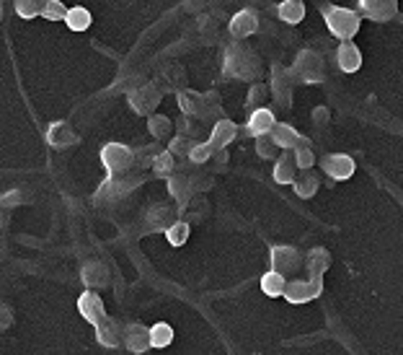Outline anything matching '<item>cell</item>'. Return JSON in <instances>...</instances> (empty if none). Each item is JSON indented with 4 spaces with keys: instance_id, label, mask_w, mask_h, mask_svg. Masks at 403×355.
Masks as SVG:
<instances>
[{
    "instance_id": "1",
    "label": "cell",
    "mask_w": 403,
    "mask_h": 355,
    "mask_svg": "<svg viewBox=\"0 0 403 355\" xmlns=\"http://www.w3.org/2000/svg\"><path fill=\"white\" fill-rule=\"evenodd\" d=\"M222 75L233 81H253L261 75V60L245 44H228L222 60Z\"/></svg>"
},
{
    "instance_id": "2",
    "label": "cell",
    "mask_w": 403,
    "mask_h": 355,
    "mask_svg": "<svg viewBox=\"0 0 403 355\" xmlns=\"http://www.w3.org/2000/svg\"><path fill=\"white\" fill-rule=\"evenodd\" d=\"M324 16H326L328 32H331L333 37H339L341 42L352 39V37L359 32V24H362L359 13L352 8H344V6H328V8H324Z\"/></svg>"
},
{
    "instance_id": "3",
    "label": "cell",
    "mask_w": 403,
    "mask_h": 355,
    "mask_svg": "<svg viewBox=\"0 0 403 355\" xmlns=\"http://www.w3.org/2000/svg\"><path fill=\"white\" fill-rule=\"evenodd\" d=\"M293 75L302 83H321L326 78L324 57L313 52V49H302L293 65Z\"/></svg>"
},
{
    "instance_id": "4",
    "label": "cell",
    "mask_w": 403,
    "mask_h": 355,
    "mask_svg": "<svg viewBox=\"0 0 403 355\" xmlns=\"http://www.w3.org/2000/svg\"><path fill=\"white\" fill-rule=\"evenodd\" d=\"M324 293V275H310L308 280H293L285 285V299L290 304H305Z\"/></svg>"
},
{
    "instance_id": "5",
    "label": "cell",
    "mask_w": 403,
    "mask_h": 355,
    "mask_svg": "<svg viewBox=\"0 0 403 355\" xmlns=\"http://www.w3.org/2000/svg\"><path fill=\"white\" fill-rule=\"evenodd\" d=\"M101 163L109 174H129L134 163V154L122 143H109L101 151Z\"/></svg>"
},
{
    "instance_id": "6",
    "label": "cell",
    "mask_w": 403,
    "mask_h": 355,
    "mask_svg": "<svg viewBox=\"0 0 403 355\" xmlns=\"http://www.w3.org/2000/svg\"><path fill=\"white\" fill-rule=\"evenodd\" d=\"M305 265V257L295 247H271V270L287 275L298 273Z\"/></svg>"
},
{
    "instance_id": "7",
    "label": "cell",
    "mask_w": 403,
    "mask_h": 355,
    "mask_svg": "<svg viewBox=\"0 0 403 355\" xmlns=\"http://www.w3.org/2000/svg\"><path fill=\"white\" fill-rule=\"evenodd\" d=\"M321 166H324L326 174H328L331 179H336V182H344V179H349L357 171L354 161H352L347 154H328V156H324Z\"/></svg>"
},
{
    "instance_id": "8",
    "label": "cell",
    "mask_w": 403,
    "mask_h": 355,
    "mask_svg": "<svg viewBox=\"0 0 403 355\" xmlns=\"http://www.w3.org/2000/svg\"><path fill=\"white\" fill-rule=\"evenodd\" d=\"M129 104L137 114H153V109L160 104V91L148 83V86H140L129 94Z\"/></svg>"
},
{
    "instance_id": "9",
    "label": "cell",
    "mask_w": 403,
    "mask_h": 355,
    "mask_svg": "<svg viewBox=\"0 0 403 355\" xmlns=\"http://www.w3.org/2000/svg\"><path fill=\"white\" fill-rule=\"evenodd\" d=\"M78 311L86 316V322H91L94 327H98L101 322H106V311H103V301L98 293L86 291L78 299Z\"/></svg>"
},
{
    "instance_id": "10",
    "label": "cell",
    "mask_w": 403,
    "mask_h": 355,
    "mask_svg": "<svg viewBox=\"0 0 403 355\" xmlns=\"http://www.w3.org/2000/svg\"><path fill=\"white\" fill-rule=\"evenodd\" d=\"M359 11L362 16H367L370 21H388L395 16L398 11V0H359Z\"/></svg>"
},
{
    "instance_id": "11",
    "label": "cell",
    "mask_w": 403,
    "mask_h": 355,
    "mask_svg": "<svg viewBox=\"0 0 403 355\" xmlns=\"http://www.w3.org/2000/svg\"><path fill=\"white\" fill-rule=\"evenodd\" d=\"M274 125H277V120H274V112H271V109H267V106H259V109H253V114L248 117L245 132H248V135H253V137L269 135Z\"/></svg>"
},
{
    "instance_id": "12",
    "label": "cell",
    "mask_w": 403,
    "mask_h": 355,
    "mask_svg": "<svg viewBox=\"0 0 403 355\" xmlns=\"http://www.w3.org/2000/svg\"><path fill=\"white\" fill-rule=\"evenodd\" d=\"M256 29H259V18H256L253 11H238L236 16L230 18V34L236 39L251 37V34H256Z\"/></svg>"
},
{
    "instance_id": "13",
    "label": "cell",
    "mask_w": 403,
    "mask_h": 355,
    "mask_svg": "<svg viewBox=\"0 0 403 355\" xmlns=\"http://www.w3.org/2000/svg\"><path fill=\"white\" fill-rule=\"evenodd\" d=\"M179 106H181V112L186 114V117H202V120H205L207 96H202V94H197V91H191V89H184L179 91Z\"/></svg>"
},
{
    "instance_id": "14",
    "label": "cell",
    "mask_w": 403,
    "mask_h": 355,
    "mask_svg": "<svg viewBox=\"0 0 403 355\" xmlns=\"http://www.w3.org/2000/svg\"><path fill=\"white\" fill-rule=\"evenodd\" d=\"M238 135V127H236V122H230V120H217L215 122V127H212V135H210V146L215 148V151H220V148H228L233 140H236Z\"/></svg>"
},
{
    "instance_id": "15",
    "label": "cell",
    "mask_w": 403,
    "mask_h": 355,
    "mask_svg": "<svg viewBox=\"0 0 403 355\" xmlns=\"http://www.w3.org/2000/svg\"><path fill=\"white\" fill-rule=\"evenodd\" d=\"M336 60H339V68L344 70V73H357V70L362 68V52H359L357 44H352L349 39L339 47Z\"/></svg>"
},
{
    "instance_id": "16",
    "label": "cell",
    "mask_w": 403,
    "mask_h": 355,
    "mask_svg": "<svg viewBox=\"0 0 403 355\" xmlns=\"http://www.w3.org/2000/svg\"><path fill=\"white\" fill-rule=\"evenodd\" d=\"M298 161H295V154L285 151V154L277 158V166H274V179H277V185H293L295 179H298Z\"/></svg>"
},
{
    "instance_id": "17",
    "label": "cell",
    "mask_w": 403,
    "mask_h": 355,
    "mask_svg": "<svg viewBox=\"0 0 403 355\" xmlns=\"http://www.w3.org/2000/svg\"><path fill=\"white\" fill-rule=\"evenodd\" d=\"M124 342L132 353H145L151 347V330H145L143 324H129L124 330Z\"/></svg>"
},
{
    "instance_id": "18",
    "label": "cell",
    "mask_w": 403,
    "mask_h": 355,
    "mask_svg": "<svg viewBox=\"0 0 403 355\" xmlns=\"http://www.w3.org/2000/svg\"><path fill=\"white\" fill-rule=\"evenodd\" d=\"M80 280L86 282L88 288H98V285H106L109 282V270L101 262H86L83 265V273H80Z\"/></svg>"
},
{
    "instance_id": "19",
    "label": "cell",
    "mask_w": 403,
    "mask_h": 355,
    "mask_svg": "<svg viewBox=\"0 0 403 355\" xmlns=\"http://www.w3.org/2000/svg\"><path fill=\"white\" fill-rule=\"evenodd\" d=\"M168 189H171V197L179 205H186L191 197V179L184 177V174H171L168 177Z\"/></svg>"
},
{
    "instance_id": "20",
    "label": "cell",
    "mask_w": 403,
    "mask_h": 355,
    "mask_svg": "<svg viewBox=\"0 0 403 355\" xmlns=\"http://www.w3.org/2000/svg\"><path fill=\"white\" fill-rule=\"evenodd\" d=\"M285 275L277 273V270H271V273H267L264 278H261V291L267 293L269 299H279V296H285Z\"/></svg>"
},
{
    "instance_id": "21",
    "label": "cell",
    "mask_w": 403,
    "mask_h": 355,
    "mask_svg": "<svg viewBox=\"0 0 403 355\" xmlns=\"http://www.w3.org/2000/svg\"><path fill=\"white\" fill-rule=\"evenodd\" d=\"M47 140H49V146H55V148H65V146H72L78 137H75V132H72L65 122H57V125H52L47 132Z\"/></svg>"
},
{
    "instance_id": "22",
    "label": "cell",
    "mask_w": 403,
    "mask_h": 355,
    "mask_svg": "<svg viewBox=\"0 0 403 355\" xmlns=\"http://www.w3.org/2000/svg\"><path fill=\"white\" fill-rule=\"evenodd\" d=\"M279 18L293 26L300 24L302 18H305V3L302 0H285V3H279Z\"/></svg>"
},
{
    "instance_id": "23",
    "label": "cell",
    "mask_w": 403,
    "mask_h": 355,
    "mask_svg": "<svg viewBox=\"0 0 403 355\" xmlns=\"http://www.w3.org/2000/svg\"><path fill=\"white\" fill-rule=\"evenodd\" d=\"M271 137H274V143H277L279 148H285V151H293V148L298 146V140H300V135L295 132L293 125H274V127H271Z\"/></svg>"
},
{
    "instance_id": "24",
    "label": "cell",
    "mask_w": 403,
    "mask_h": 355,
    "mask_svg": "<svg viewBox=\"0 0 403 355\" xmlns=\"http://www.w3.org/2000/svg\"><path fill=\"white\" fill-rule=\"evenodd\" d=\"M293 185H295V192L300 194V197H305V200H310V197L318 192V187H321V179H318L313 171L302 169V177L295 179Z\"/></svg>"
},
{
    "instance_id": "25",
    "label": "cell",
    "mask_w": 403,
    "mask_h": 355,
    "mask_svg": "<svg viewBox=\"0 0 403 355\" xmlns=\"http://www.w3.org/2000/svg\"><path fill=\"white\" fill-rule=\"evenodd\" d=\"M151 228H168L171 223H176V210L168 205H155L151 210V218H148Z\"/></svg>"
},
{
    "instance_id": "26",
    "label": "cell",
    "mask_w": 403,
    "mask_h": 355,
    "mask_svg": "<svg viewBox=\"0 0 403 355\" xmlns=\"http://www.w3.org/2000/svg\"><path fill=\"white\" fill-rule=\"evenodd\" d=\"M96 337H98V342H101V345H106V347L119 345V327H117V322L106 316V322H101L98 327H96Z\"/></svg>"
},
{
    "instance_id": "27",
    "label": "cell",
    "mask_w": 403,
    "mask_h": 355,
    "mask_svg": "<svg viewBox=\"0 0 403 355\" xmlns=\"http://www.w3.org/2000/svg\"><path fill=\"white\" fill-rule=\"evenodd\" d=\"M65 24L70 26L72 32H86L88 26H91V13H88L86 8H80V6H75V8H68Z\"/></svg>"
},
{
    "instance_id": "28",
    "label": "cell",
    "mask_w": 403,
    "mask_h": 355,
    "mask_svg": "<svg viewBox=\"0 0 403 355\" xmlns=\"http://www.w3.org/2000/svg\"><path fill=\"white\" fill-rule=\"evenodd\" d=\"M47 0H16V13L21 18H37L44 13Z\"/></svg>"
},
{
    "instance_id": "29",
    "label": "cell",
    "mask_w": 403,
    "mask_h": 355,
    "mask_svg": "<svg viewBox=\"0 0 403 355\" xmlns=\"http://www.w3.org/2000/svg\"><path fill=\"white\" fill-rule=\"evenodd\" d=\"M171 342H174V330H171V324L160 322L151 330V347H168Z\"/></svg>"
},
{
    "instance_id": "30",
    "label": "cell",
    "mask_w": 403,
    "mask_h": 355,
    "mask_svg": "<svg viewBox=\"0 0 403 355\" xmlns=\"http://www.w3.org/2000/svg\"><path fill=\"white\" fill-rule=\"evenodd\" d=\"M148 127H151L153 137H158V140H166L171 135V130H174V122L168 120L166 114H153L151 122H148Z\"/></svg>"
},
{
    "instance_id": "31",
    "label": "cell",
    "mask_w": 403,
    "mask_h": 355,
    "mask_svg": "<svg viewBox=\"0 0 403 355\" xmlns=\"http://www.w3.org/2000/svg\"><path fill=\"white\" fill-rule=\"evenodd\" d=\"M153 171L163 179L171 177V174H174V154H171V151H160V154L153 158Z\"/></svg>"
},
{
    "instance_id": "32",
    "label": "cell",
    "mask_w": 403,
    "mask_h": 355,
    "mask_svg": "<svg viewBox=\"0 0 403 355\" xmlns=\"http://www.w3.org/2000/svg\"><path fill=\"white\" fill-rule=\"evenodd\" d=\"M295 161L300 169H310L313 163H316V156H313V148H310L308 140H298V146H295Z\"/></svg>"
},
{
    "instance_id": "33",
    "label": "cell",
    "mask_w": 403,
    "mask_h": 355,
    "mask_svg": "<svg viewBox=\"0 0 403 355\" xmlns=\"http://www.w3.org/2000/svg\"><path fill=\"white\" fill-rule=\"evenodd\" d=\"M166 236L174 247H181V244H186V239H189V223L176 220V223H171V226L166 228Z\"/></svg>"
},
{
    "instance_id": "34",
    "label": "cell",
    "mask_w": 403,
    "mask_h": 355,
    "mask_svg": "<svg viewBox=\"0 0 403 355\" xmlns=\"http://www.w3.org/2000/svg\"><path fill=\"white\" fill-rule=\"evenodd\" d=\"M305 265H308L310 275H324L326 267H328V254L324 249H313L305 259Z\"/></svg>"
},
{
    "instance_id": "35",
    "label": "cell",
    "mask_w": 403,
    "mask_h": 355,
    "mask_svg": "<svg viewBox=\"0 0 403 355\" xmlns=\"http://www.w3.org/2000/svg\"><path fill=\"white\" fill-rule=\"evenodd\" d=\"M277 143H274V137H271V132L269 135H259L256 137V154L261 156V158H274L277 156Z\"/></svg>"
},
{
    "instance_id": "36",
    "label": "cell",
    "mask_w": 403,
    "mask_h": 355,
    "mask_svg": "<svg viewBox=\"0 0 403 355\" xmlns=\"http://www.w3.org/2000/svg\"><path fill=\"white\" fill-rule=\"evenodd\" d=\"M290 75H285V81H282V68H274V94H277L279 101H290Z\"/></svg>"
},
{
    "instance_id": "37",
    "label": "cell",
    "mask_w": 403,
    "mask_h": 355,
    "mask_svg": "<svg viewBox=\"0 0 403 355\" xmlns=\"http://www.w3.org/2000/svg\"><path fill=\"white\" fill-rule=\"evenodd\" d=\"M212 151H215V148L210 146V143H194V146H191V151H189L191 163H205V161H210Z\"/></svg>"
},
{
    "instance_id": "38",
    "label": "cell",
    "mask_w": 403,
    "mask_h": 355,
    "mask_svg": "<svg viewBox=\"0 0 403 355\" xmlns=\"http://www.w3.org/2000/svg\"><path fill=\"white\" fill-rule=\"evenodd\" d=\"M44 18H49V21H65V16H68V8H65L60 0H47V8H44V13H41Z\"/></svg>"
},
{
    "instance_id": "39",
    "label": "cell",
    "mask_w": 403,
    "mask_h": 355,
    "mask_svg": "<svg viewBox=\"0 0 403 355\" xmlns=\"http://www.w3.org/2000/svg\"><path fill=\"white\" fill-rule=\"evenodd\" d=\"M191 146H194V140H191L189 135H179L171 140V146H168V151L174 156H189Z\"/></svg>"
},
{
    "instance_id": "40",
    "label": "cell",
    "mask_w": 403,
    "mask_h": 355,
    "mask_svg": "<svg viewBox=\"0 0 403 355\" xmlns=\"http://www.w3.org/2000/svg\"><path fill=\"white\" fill-rule=\"evenodd\" d=\"M264 99H267V86L264 83H256L251 89V94H248V106H264Z\"/></svg>"
},
{
    "instance_id": "41",
    "label": "cell",
    "mask_w": 403,
    "mask_h": 355,
    "mask_svg": "<svg viewBox=\"0 0 403 355\" xmlns=\"http://www.w3.org/2000/svg\"><path fill=\"white\" fill-rule=\"evenodd\" d=\"M0 18H3V3H0Z\"/></svg>"
}]
</instances>
